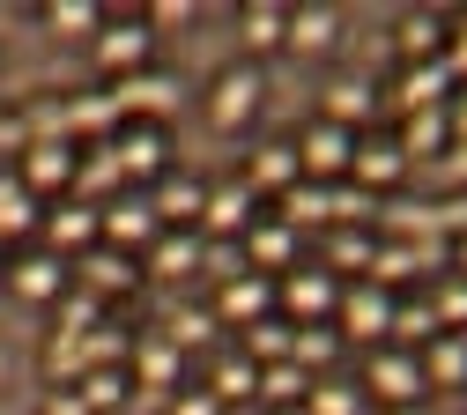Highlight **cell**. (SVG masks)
<instances>
[{
  "mask_svg": "<svg viewBox=\"0 0 467 415\" xmlns=\"http://www.w3.org/2000/svg\"><path fill=\"white\" fill-rule=\"evenodd\" d=\"M260 104H267V75L253 67V59H230L223 75H208V97H201V111H208L215 134H245L253 119H260Z\"/></svg>",
  "mask_w": 467,
  "mask_h": 415,
  "instance_id": "obj_1",
  "label": "cell"
},
{
  "mask_svg": "<svg viewBox=\"0 0 467 415\" xmlns=\"http://www.w3.org/2000/svg\"><path fill=\"white\" fill-rule=\"evenodd\" d=\"M89 52H97V67H104L111 82H127V75L156 67V30H149L141 16H104V30L89 37Z\"/></svg>",
  "mask_w": 467,
  "mask_h": 415,
  "instance_id": "obj_2",
  "label": "cell"
},
{
  "mask_svg": "<svg viewBox=\"0 0 467 415\" xmlns=\"http://www.w3.org/2000/svg\"><path fill=\"white\" fill-rule=\"evenodd\" d=\"M111 104H119V119H127V127H163V119L171 111H179V75H171V67H141V75H127V82H111L104 89Z\"/></svg>",
  "mask_w": 467,
  "mask_h": 415,
  "instance_id": "obj_3",
  "label": "cell"
},
{
  "mask_svg": "<svg viewBox=\"0 0 467 415\" xmlns=\"http://www.w3.org/2000/svg\"><path fill=\"white\" fill-rule=\"evenodd\" d=\"M275 305L289 312V327H334V305H341V282L327 267H289L275 282Z\"/></svg>",
  "mask_w": 467,
  "mask_h": 415,
  "instance_id": "obj_4",
  "label": "cell"
},
{
  "mask_svg": "<svg viewBox=\"0 0 467 415\" xmlns=\"http://www.w3.org/2000/svg\"><path fill=\"white\" fill-rule=\"evenodd\" d=\"M386 327H393V289H379L371 275H364V282H341L334 334H341V341H379V348H386Z\"/></svg>",
  "mask_w": 467,
  "mask_h": 415,
  "instance_id": "obj_5",
  "label": "cell"
},
{
  "mask_svg": "<svg viewBox=\"0 0 467 415\" xmlns=\"http://www.w3.org/2000/svg\"><path fill=\"white\" fill-rule=\"evenodd\" d=\"M364 393L386 400V408H423V356L416 348H371V364H364Z\"/></svg>",
  "mask_w": 467,
  "mask_h": 415,
  "instance_id": "obj_6",
  "label": "cell"
},
{
  "mask_svg": "<svg viewBox=\"0 0 467 415\" xmlns=\"http://www.w3.org/2000/svg\"><path fill=\"white\" fill-rule=\"evenodd\" d=\"M156 237H163V215H156V201H149L141 186H127L119 201H104V245H111V253L141 260Z\"/></svg>",
  "mask_w": 467,
  "mask_h": 415,
  "instance_id": "obj_7",
  "label": "cell"
},
{
  "mask_svg": "<svg viewBox=\"0 0 467 415\" xmlns=\"http://www.w3.org/2000/svg\"><path fill=\"white\" fill-rule=\"evenodd\" d=\"M8 282H16L23 305H60L75 289V260L45 253V245H23V253H8Z\"/></svg>",
  "mask_w": 467,
  "mask_h": 415,
  "instance_id": "obj_8",
  "label": "cell"
},
{
  "mask_svg": "<svg viewBox=\"0 0 467 415\" xmlns=\"http://www.w3.org/2000/svg\"><path fill=\"white\" fill-rule=\"evenodd\" d=\"M348 156H357V134H348V127L312 119V127L297 134V171L312 178V186H341V178H348Z\"/></svg>",
  "mask_w": 467,
  "mask_h": 415,
  "instance_id": "obj_9",
  "label": "cell"
},
{
  "mask_svg": "<svg viewBox=\"0 0 467 415\" xmlns=\"http://www.w3.org/2000/svg\"><path fill=\"white\" fill-rule=\"evenodd\" d=\"M111 163H119V178H127V186H156V178L171 171V134L163 127H119V134H111Z\"/></svg>",
  "mask_w": 467,
  "mask_h": 415,
  "instance_id": "obj_10",
  "label": "cell"
},
{
  "mask_svg": "<svg viewBox=\"0 0 467 415\" xmlns=\"http://www.w3.org/2000/svg\"><path fill=\"white\" fill-rule=\"evenodd\" d=\"M45 253H60V260H82L89 245H104V208H89V201H60V208H45Z\"/></svg>",
  "mask_w": 467,
  "mask_h": 415,
  "instance_id": "obj_11",
  "label": "cell"
},
{
  "mask_svg": "<svg viewBox=\"0 0 467 415\" xmlns=\"http://www.w3.org/2000/svg\"><path fill=\"white\" fill-rule=\"evenodd\" d=\"M400 178H408L400 141H393V134H379V127H371V134H357V156H348V186H364L371 201H386Z\"/></svg>",
  "mask_w": 467,
  "mask_h": 415,
  "instance_id": "obj_12",
  "label": "cell"
},
{
  "mask_svg": "<svg viewBox=\"0 0 467 415\" xmlns=\"http://www.w3.org/2000/svg\"><path fill=\"white\" fill-rule=\"evenodd\" d=\"M260 193L245 186V178H230V186H208V208H201V237H223V245H230V237H245L260 215Z\"/></svg>",
  "mask_w": 467,
  "mask_h": 415,
  "instance_id": "obj_13",
  "label": "cell"
},
{
  "mask_svg": "<svg viewBox=\"0 0 467 415\" xmlns=\"http://www.w3.org/2000/svg\"><path fill=\"white\" fill-rule=\"evenodd\" d=\"M260 319H275V282L267 275H238V282H223L215 289V327H260Z\"/></svg>",
  "mask_w": 467,
  "mask_h": 415,
  "instance_id": "obj_14",
  "label": "cell"
},
{
  "mask_svg": "<svg viewBox=\"0 0 467 415\" xmlns=\"http://www.w3.org/2000/svg\"><path fill=\"white\" fill-rule=\"evenodd\" d=\"M238 245H245V267H253V275H267V282H282L289 267H297V230L275 223V215H260V223L238 237Z\"/></svg>",
  "mask_w": 467,
  "mask_h": 415,
  "instance_id": "obj_15",
  "label": "cell"
},
{
  "mask_svg": "<svg viewBox=\"0 0 467 415\" xmlns=\"http://www.w3.org/2000/svg\"><path fill=\"white\" fill-rule=\"evenodd\" d=\"M452 67L445 59H423V67H400V82H393V111L408 119V111H445L452 104Z\"/></svg>",
  "mask_w": 467,
  "mask_h": 415,
  "instance_id": "obj_16",
  "label": "cell"
},
{
  "mask_svg": "<svg viewBox=\"0 0 467 415\" xmlns=\"http://www.w3.org/2000/svg\"><path fill=\"white\" fill-rule=\"evenodd\" d=\"M319 119H327V127H348V134H371V119H379V89H371L364 75H334Z\"/></svg>",
  "mask_w": 467,
  "mask_h": 415,
  "instance_id": "obj_17",
  "label": "cell"
},
{
  "mask_svg": "<svg viewBox=\"0 0 467 415\" xmlns=\"http://www.w3.org/2000/svg\"><path fill=\"white\" fill-rule=\"evenodd\" d=\"M16 178H23V186L45 201V193H75V141H30L23 149V163H16Z\"/></svg>",
  "mask_w": 467,
  "mask_h": 415,
  "instance_id": "obj_18",
  "label": "cell"
},
{
  "mask_svg": "<svg viewBox=\"0 0 467 415\" xmlns=\"http://www.w3.org/2000/svg\"><path fill=\"white\" fill-rule=\"evenodd\" d=\"M149 201H156V215H163V230H201V208H208V186L193 171H163L156 186H149Z\"/></svg>",
  "mask_w": 467,
  "mask_h": 415,
  "instance_id": "obj_19",
  "label": "cell"
},
{
  "mask_svg": "<svg viewBox=\"0 0 467 415\" xmlns=\"http://www.w3.org/2000/svg\"><path fill=\"white\" fill-rule=\"evenodd\" d=\"M334 45H341V8H289V37H282V52L327 59Z\"/></svg>",
  "mask_w": 467,
  "mask_h": 415,
  "instance_id": "obj_20",
  "label": "cell"
},
{
  "mask_svg": "<svg viewBox=\"0 0 467 415\" xmlns=\"http://www.w3.org/2000/svg\"><path fill=\"white\" fill-rule=\"evenodd\" d=\"M45 230V201L23 186L16 171H0V245H16V237H37Z\"/></svg>",
  "mask_w": 467,
  "mask_h": 415,
  "instance_id": "obj_21",
  "label": "cell"
},
{
  "mask_svg": "<svg viewBox=\"0 0 467 415\" xmlns=\"http://www.w3.org/2000/svg\"><path fill=\"white\" fill-rule=\"evenodd\" d=\"M297 178H305V171H297V141H260L253 163H245V186H253V193H275V201L297 186Z\"/></svg>",
  "mask_w": 467,
  "mask_h": 415,
  "instance_id": "obj_22",
  "label": "cell"
},
{
  "mask_svg": "<svg viewBox=\"0 0 467 415\" xmlns=\"http://www.w3.org/2000/svg\"><path fill=\"white\" fill-rule=\"evenodd\" d=\"M371 260H379V230H348V223L327 230V260H319V267H327L334 282H341V275H357V282H364Z\"/></svg>",
  "mask_w": 467,
  "mask_h": 415,
  "instance_id": "obj_23",
  "label": "cell"
},
{
  "mask_svg": "<svg viewBox=\"0 0 467 415\" xmlns=\"http://www.w3.org/2000/svg\"><path fill=\"white\" fill-rule=\"evenodd\" d=\"M141 267H149L156 282H186V275H201V230H163L156 245L141 253Z\"/></svg>",
  "mask_w": 467,
  "mask_h": 415,
  "instance_id": "obj_24",
  "label": "cell"
},
{
  "mask_svg": "<svg viewBox=\"0 0 467 415\" xmlns=\"http://www.w3.org/2000/svg\"><path fill=\"white\" fill-rule=\"evenodd\" d=\"M445 327H438V312H431V289L423 296H393V327H386V348H431Z\"/></svg>",
  "mask_w": 467,
  "mask_h": 415,
  "instance_id": "obj_25",
  "label": "cell"
},
{
  "mask_svg": "<svg viewBox=\"0 0 467 415\" xmlns=\"http://www.w3.org/2000/svg\"><path fill=\"white\" fill-rule=\"evenodd\" d=\"M393 37H400V67H423V59H445L452 23H445V16H431V8H408Z\"/></svg>",
  "mask_w": 467,
  "mask_h": 415,
  "instance_id": "obj_26",
  "label": "cell"
},
{
  "mask_svg": "<svg viewBox=\"0 0 467 415\" xmlns=\"http://www.w3.org/2000/svg\"><path fill=\"white\" fill-rule=\"evenodd\" d=\"M275 208H282L275 223H289L297 237H305V230H334V186H312V178H297Z\"/></svg>",
  "mask_w": 467,
  "mask_h": 415,
  "instance_id": "obj_27",
  "label": "cell"
},
{
  "mask_svg": "<svg viewBox=\"0 0 467 415\" xmlns=\"http://www.w3.org/2000/svg\"><path fill=\"white\" fill-rule=\"evenodd\" d=\"M75 282H82L89 296H119V289H134V260L111 253V245H89V253L75 260Z\"/></svg>",
  "mask_w": 467,
  "mask_h": 415,
  "instance_id": "obj_28",
  "label": "cell"
},
{
  "mask_svg": "<svg viewBox=\"0 0 467 415\" xmlns=\"http://www.w3.org/2000/svg\"><path fill=\"white\" fill-rule=\"evenodd\" d=\"M423 386L431 393H460L467 386V334H438L423 348Z\"/></svg>",
  "mask_w": 467,
  "mask_h": 415,
  "instance_id": "obj_29",
  "label": "cell"
},
{
  "mask_svg": "<svg viewBox=\"0 0 467 415\" xmlns=\"http://www.w3.org/2000/svg\"><path fill=\"white\" fill-rule=\"evenodd\" d=\"M179 356H186V348H171L163 334H149V341L134 334V364H127V371L149 379V393H179Z\"/></svg>",
  "mask_w": 467,
  "mask_h": 415,
  "instance_id": "obj_30",
  "label": "cell"
},
{
  "mask_svg": "<svg viewBox=\"0 0 467 415\" xmlns=\"http://www.w3.org/2000/svg\"><path fill=\"white\" fill-rule=\"evenodd\" d=\"M238 30H245V59L260 67V59L282 52V37H289V8H275V0H253V8L238 16Z\"/></svg>",
  "mask_w": 467,
  "mask_h": 415,
  "instance_id": "obj_31",
  "label": "cell"
},
{
  "mask_svg": "<svg viewBox=\"0 0 467 415\" xmlns=\"http://www.w3.org/2000/svg\"><path fill=\"white\" fill-rule=\"evenodd\" d=\"M393 141H400L408 163H416V156H445V149H452V127H445V111H408Z\"/></svg>",
  "mask_w": 467,
  "mask_h": 415,
  "instance_id": "obj_32",
  "label": "cell"
},
{
  "mask_svg": "<svg viewBox=\"0 0 467 415\" xmlns=\"http://www.w3.org/2000/svg\"><path fill=\"white\" fill-rule=\"evenodd\" d=\"M305 415H371V393H364V386H348V379H312Z\"/></svg>",
  "mask_w": 467,
  "mask_h": 415,
  "instance_id": "obj_33",
  "label": "cell"
},
{
  "mask_svg": "<svg viewBox=\"0 0 467 415\" xmlns=\"http://www.w3.org/2000/svg\"><path fill=\"white\" fill-rule=\"evenodd\" d=\"M208 393H215L223 408H230V400H253V393H260V364H253L245 348H238V356H223V364L208 371Z\"/></svg>",
  "mask_w": 467,
  "mask_h": 415,
  "instance_id": "obj_34",
  "label": "cell"
},
{
  "mask_svg": "<svg viewBox=\"0 0 467 415\" xmlns=\"http://www.w3.org/2000/svg\"><path fill=\"white\" fill-rule=\"evenodd\" d=\"M45 379H52V386H82V379H89V341L52 334V341H45Z\"/></svg>",
  "mask_w": 467,
  "mask_h": 415,
  "instance_id": "obj_35",
  "label": "cell"
},
{
  "mask_svg": "<svg viewBox=\"0 0 467 415\" xmlns=\"http://www.w3.org/2000/svg\"><path fill=\"white\" fill-rule=\"evenodd\" d=\"M52 319H60L52 334H75V341H82V334H97V327H104V296H89V289L75 282V289L60 296V305H52Z\"/></svg>",
  "mask_w": 467,
  "mask_h": 415,
  "instance_id": "obj_36",
  "label": "cell"
},
{
  "mask_svg": "<svg viewBox=\"0 0 467 415\" xmlns=\"http://www.w3.org/2000/svg\"><path fill=\"white\" fill-rule=\"evenodd\" d=\"M305 393H312V371H297V364H267L253 400H267V408H305Z\"/></svg>",
  "mask_w": 467,
  "mask_h": 415,
  "instance_id": "obj_37",
  "label": "cell"
},
{
  "mask_svg": "<svg viewBox=\"0 0 467 415\" xmlns=\"http://www.w3.org/2000/svg\"><path fill=\"white\" fill-rule=\"evenodd\" d=\"M23 119H30V141H75V119H67V97H30L23 104Z\"/></svg>",
  "mask_w": 467,
  "mask_h": 415,
  "instance_id": "obj_38",
  "label": "cell"
},
{
  "mask_svg": "<svg viewBox=\"0 0 467 415\" xmlns=\"http://www.w3.org/2000/svg\"><path fill=\"white\" fill-rule=\"evenodd\" d=\"M289 341H297V327L289 319H260V327H245V356L267 371V364H289Z\"/></svg>",
  "mask_w": 467,
  "mask_h": 415,
  "instance_id": "obj_39",
  "label": "cell"
},
{
  "mask_svg": "<svg viewBox=\"0 0 467 415\" xmlns=\"http://www.w3.org/2000/svg\"><path fill=\"white\" fill-rule=\"evenodd\" d=\"M45 30H60V37H97V30H104V8H97V0H52V8H45Z\"/></svg>",
  "mask_w": 467,
  "mask_h": 415,
  "instance_id": "obj_40",
  "label": "cell"
},
{
  "mask_svg": "<svg viewBox=\"0 0 467 415\" xmlns=\"http://www.w3.org/2000/svg\"><path fill=\"white\" fill-rule=\"evenodd\" d=\"M334 356H341L334 327H297V341H289V364H297V371H327Z\"/></svg>",
  "mask_w": 467,
  "mask_h": 415,
  "instance_id": "obj_41",
  "label": "cell"
},
{
  "mask_svg": "<svg viewBox=\"0 0 467 415\" xmlns=\"http://www.w3.org/2000/svg\"><path fill=\"white\" fill-rule=\"evenodd\" d=\"M75 393L89 400V415H104V408H119V400L134 393V371H119V364H104V371H89V379H82Z\"/></svg>",
  "mask_w": 467,
  "mask_h": 415,
  "instance_id": "obj_42",
  "label": "cell"
},
{
  "mask_svg": "<svg viewBox=\"0 0 467 415\" xmlns=\"http://www.w3.org/2000/svg\"><path fill=\"white\" fill-rule=\"evenodd\" d=\"M431 312H438V327H445V334H467V275H438Z\"/></svg>",
  "mask_w": 467,
  "mask_h": 415,
  "instance_id": "obj_43",
  "label": "cell"
},
{
  "mask_svg": "<svg viewBox=\"0 0 467 415\" xmlns=\"http://www.w3.org/2000/svg\"><path fill=\"white\" fill-rule=\"evenodd\" d=\"M208 334H215V312H171V327H163L171 348H201Z\"/></svg>",
  "mask_w": 467,
  "mask_h": 415,
  "instance_id": "obj_44",
  "label": "cell"
},
{
  "mask_svg": "<svg viewBox=\"0 0 467 415\" xmlns=\"http://www.w3.org/2000/svg\"><path fill=\"white\" fill-rule=\"evenodd\" d=\"M23 149H30V119H23V104H0V156L23 163Z\"/></svg>",
  "mask_w": 467,
  "mask_h": 415,
  "instance_id": "obj_45",
  "label": "cell"
},
{
  "mask_svg": "<svg viewBox=\"0 0 467 415\" xmlns=\"http://www.w3.org/2000/svg\"><path fill=\"white\" fill-rule=\"evenodd\" d=\"M163 415H223V400L208 393V386H179V393H171V408Z\"/></svg>",
  "mask_w": 467,
  "mask_h": 415,
  "instance_id": "obj_46",
  "label": "cell"
},
{
  "mask_svg": "<svg viewBox=\"0 0 467 415\" xmlns=\"http://www.w3.org/2000/svg\"><path fill=\"white\" fill-rule=\"evenodd\" d=\"M141 23H149V30H179V23H193V8H186V0H156Z\"/></svg>",
  "mask_w": 467,
  "mask_h": 415,
  "instance_id": "obj_47",
  "label": "cell"
},
{
  "mask_svg": "<svg viewBox=\"0 0 467 415\" xmlns=\"http://www.w3.org/2000/svg\"><path fill=\"white\" fill-rule=\"evenodd\" d=\"M37 415H89V400H82V393H75V386H52V393H45V408H37Z\"/></svg>",
  "mask_w": 467,
  "mask_h": 415,
  "instance_id": "obj_48",
  "label": "cell"
},
{
  "mask_svg": "<svg viewBox=\"0 0 467 415\" xmlns=\"http://www.w3.org/2000/svg\"><path fill=\"white\" fill-rule=\"evenodd\" d=\"M438 171H445V186H452V193H467V141H452V149L438 156Z\"/></svg>",
  "mask_w": 467,
  "mask_h": 415,
  "instance_id": "obj_49",
  "label": "cell"
},
{
  "mask_svg": "<svg viewBox=\"0 0 467 415\" xmlns=\"http://www.w3.org/2000/svg\"><path fill=\"white\" fill-rule=\"evenodd\" d=\"M438 230H445V237H467V193H452V201L438 208Z\"/></svg>",
  "mask_w": 467,
  "mask_h": 415,
  "instance_id": "obj_50",
  "label": "cell"
},
{
  "mask_svg": "<svg viewBox=\"0 0 467 415\" xmlns=\"http://www.w3.org/2000/svg\"><path fill=\"white\" fill-rule=\"evenodd\" d=\"M445 127H452V141H467V82H460L452 104H445Z\"/></svg>",
  "mask_w": 467,
  "mask_h": 415,
  "instance_id": "obj_51",
  "label": "cell"
},
{
  "mask_svg": "<svg viewBox=\"0 0 467 415\" xmlns=\"http://www.w3.org/2000/svg\"><path fill=\"white\" fill-rule=\"evenodd\" d=\"M452 275H467V237H452Z\"/></svg>",
  "mask_w": 467,
  "mask_h": 415,
  "instance_id": "obj_52",
  "label": "cell"
},
{
  "mask_svg": "<svg viewBox=\"0 0 467 415\" xmlns=\"http://www.w3.org/2000/svg\"><path fill=\"white\" fill-rule=\"evenodd\" d=\"M0 282H8V245H0Z\"/></svg>",
  "mask_w": 467,
  "mask_h": 415,
  "instance_id": "obj_53",
  "label": "cell"
},
{
  "mask_svg": "<svg viewBox=\"0 0 467 415\" xmlns=\"http://www.w3.org/2000/svg\"><path fill=\"white\" fill-rule=\"evenodd\" d=\"M386 415H423V408H386Z\"/></svg>",
  "mask_w": 467,
  "mask_h": 415,
  "instance_id": "obj_54",
  "label": "cell"
},
{
  "mask_svg": "<svg viewBox=\"0 0 467 415\" xmlns=\"http://www.w3.org/2000/svg\"><path fill=\"white\" fill-rule=\"evenodd\" d=\"M0 371H8V356H0Z\"/></svg>",
  "mask_w": 467,
  "mask_h": 415,
  "instance_id": "obj_55",
  "label": "cell"
}]
</instances>
